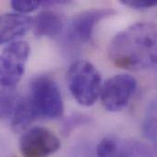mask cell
<instances>
[{
	"mask_svg": "<svg viewBox=\"0 0 157 157\" xmlns=\"http://www.w3.org/2000/svg\"><path fill=\"white\" fill-rule=\"evenodd\" d=\"M109 56L118 67L131 71L151 68L156 63V27L138 22L119 32L110 41Z\"/></svg>",
	"mask_w": 157,
	"mask_h": 157,
	"instance_id": "1",
	"label": "cell"
},
{
	"mask_svg": "<svg viewBox=\"0 0 157 157\" xmlns=\"http://www.w3.org/2000/svg\"><path fill=\"white\" fill-rule=\"evenodd\" d=\"M136 88L137 81L133 76L125 74L114 75L101 88V103L110 112L121 111L129 104Z\"/></svg>",
	"mask_w": 157,
	"mask_h": 157,
	"instance_id": "5",
	"label": "cell"
},
{
	"mask_svg": "<svg viewBox=\"0 0 157 157\" xmlns=\"http://www.w3.org/2000/svg\"><path fill=\"white\" fill-rule=\"evenodd\" d=\"M112 14L113 10L109 8H95L83 11L74 16L66 29V41L75 45L88 42L92 38L96 25L101 19L111 16Z\"/></svg>",
	"mask_w": 157,
	"mask_h": 157,
	"instance_id": "7",
	"label": "cell"
},
{
	"mask_svg": "<svg viewBox=\"0 0 157 157\" xmlns=\"http://www.w3.org/2000/svg\"><path fill=\"white\" fill-rule=\"evenodd\" d=\"M35 120L56 119L63 113V101L57 84L48 76H38L24 98Z\"/></svg>",
	"mask_w": 157,
	"mask_h": 157,
	"instance_id": "2",
	"label": "cell"
},
{
	"mask_svg": "<svg viewBox=\"0 0 157 157\" xmlns=\"http://www.w3.org/2000/svg\"><path fill=\"white\" fill-rule=\"evenodd\" d=\"M32 25L34 33L38 37L58 36L64 28L63 17L52 10H45L38 14Z\"/></svg>",
	"mask_w": 157,
	"mask_h": 157,
	"instance_id": "9",
	"label": "cell"
},
{
	"mask_svg": "<svg viewBox=\"0 0 157 157\" xmlns=\"http://www.w3.org/2000/svg\"><path fill=\"white\" fill-rule=\"evenodd\" d=\"M121 3L135 9H147L156 5V1L155 0H121Z\"/></svg>",
	"mask_w": 157,
	"mask_h": 157,
	"instance_id": "15",
	"label": "cell"
},
{
	"mask_svg": "<svg viewBox=\"0 0 157 157\" xmlns=\"http://www.w3.org/2000/svg\"><path fill=\"white\" fill-rule=\"evenodd\" d=\"M13 157H16V156H13Z\"/></svg>",
	"mask_w": 157,
	"mask_h": 157,
	"instance_id": "16",
	"label": "cell"
},
{
	"mask_svg": "<svg viewBox=\"0 0 157 157\" xmlns=\"http://www.w3.org/2000/svg\"><path fill=\"white\" fill-rule=\"evenodd\" d=\"M61 147V141L51 130L33 127L20 138L19 149L23 157H49Z\"/></svg>",
	"mask_w": 157,
	"mask_h": 157,
	"instance_id": "6",
	"label": "cell"
},
{
	"mask_svg": "<svg viewBox=\"0 0 157 157\" xmlns=\"http://www.w3.org/2000/svg\"><path fill=\"white\" fill-rule=\"evenodd\" d=\"M66 83L71 95L82 106H93L100 96L101 75L88 61L75 62L67 71Z\"/></svg>",
	"mask_w": 157,
	"mask_h": 157,
	"instance_id": "3",
	"label": "cell"
},
{
	"mask_svg": "<svg viewBox=\"0 0 157 157\" xmlns=\"http://www.w3.org/2000/svg\"><path fill=\"white\" fill-rule=\"evenodd\" d=\"M35 118L27 104L25 98H19L17 107L11 116V129L14 132H21L26 130Z\"/></svg>",
	"mask_w": 157,
	"mask_h": 157,
	"instance_id": "11",
	"label": "cell"
},
{
	"mask_svg": "<svg viewBox=\"0 0 157 157\" xmlns=\"http://www.w3.org/2000/svg\"><path fill=\"white\" fill-rule=\"evenodd\" d=\"M19 100L13 88L0 89V120L11 117Z\"/></svg>",
	"mask_w": 157,
	"mask_h": 157,
	"instance_id": "12",
	"label": "cell"
},
{
	"mask_svg": "<svg viewBox=\"0 0 157 157\" xmlns=\"http://www.w3.org/2000/svg\"><path fill=\"white\" fill-rule=\"evenodd\" d=\"M40 4V1L35 0H13L11 2V6L14 10L18 12V14H23L36 10Z\"/></svg>",
	"mask_w": 157,
	"mask_h": 157,
	"instance_id": "14",
	"label": "cell"
},
{
	"mask_svg": "<svg viewBox=\"0 0 157 157\" xmlns=\"http://www.w3.org/2000/svg\"><path fill=\"white\" fill-rule=\"evenodd\" d=\"M138 144L121 143L113 137H105L97 147L98 157H137L139 155Z\"/></svg>",
	"mask_w": 157,
	"mask_h": 157,
	"instance_id": "10",
	"label": "cell"
},
{
	"mask_svg": "<svg viewBox=\"0 0 157 157\" xmlns=\"http://www.w3.org/2000/svg\"><path fill=\"white\" fill-rule=\"evenodd\" d=\"M156 108L155 103H151L148 107L145 120L143 125V132L144 136L151 142L156 140Z\"/></svg>",
	"mask_w": 157,
	"mask_h": 157,
	"instance_id": "13",
	"label": "cell"
},
{
	"mask_svg": "<svg viewBox=\"0 0 157 157\" xmlns=\"http://www.w3.org/2000/svg\"><path fill=\"white\" fill-rule=\"evenodd\" d=\"M30 53L29 44L25 40H16L7 45L0 53V86L14 88L25 72L26 63Z\"/></svg>",
	"mask_w": 157,
	"mask_h": 157,
	"instance_id": "4",
	"label": "cell"
},
{
	"mask_svg": "<svg viewBox=\"0 0 157 157\" xmlns=\"http://www.w3.org/2000/svg\"><path fill=\"white\" fill-rule=\"evenodd\" d=\"M32 26V19L18 13L0 15V45L24 36Z\"/></svg>",
	"mask_w": 157,
	"mask_h": 157,
	"instance_id": "8",
	"label": "cell"
}]
</instances>
